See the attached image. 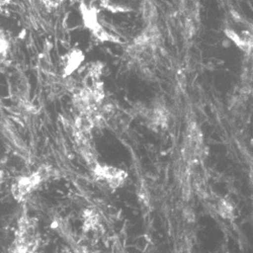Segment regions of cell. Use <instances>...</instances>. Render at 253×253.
<instances>
[{
  "label": "cell",
  "instance_id": "1",
  "mask_svg": "<svg viewBox=\"0 0 253 253\" xmlns=\"http://www.w3.org/2000/svg\"><path fill=\"white\" fill-rule=\"evenodd\" d=\"M38 248L39 236L36 232V223L27 215H23L17 222L9 253H36Z\"/></svg>",
  "mask_w": 253,
  "mask_h": 253
},
{
  "label": "cell",
  "instance_id": "6",
  "mask_svg": "<svg viewBox=\"0 0 253 253\" xmlns=\"http://www.w3.org/2000/svg\"><path fill=\"white\" fill-rule=\"evenodd\" d=\"M9 51V42L6 38V35L0 31V64L6 60L7 54Z\"/></svg>",
  "mask_w": 253,
  "mask_h": 253
},
{
  "label": "cell",
  "instance_id": "8",
  "mask_svg": "<svg viewBox=\"0 0 253 253\" xmlns=\"http://www.w3.org/2000/svg\"><path fill=\"white\" fill-rule=\"evenodd\" d=\"M219 213L223 218L230 219L233 217V206L226 200H222L219 204Z\"/></svg>",
  "mask_w": 253,
  "mask_h": 253
},
{
  "label": "cell",
  "instance_id": "5",
  "mask_svg": "<svg viewBox=\"0 0 253 253\" xmlns=\"http://www.w3.org/2000/svg\"><path fill=\"white\" fill-rule=\"evenodd\" d=\"M82 60H83V55L80 51L76 50V51H73L72 53H70L67 63H66V67H65L66 74L72 73L80 65Z\"/></svg>",
  "mask_w": 253,
  "mask_h": 253
},
{
  "label": "cell",
  "instance_id": "7",
  "mask_svg": "<svg viewBox=\"0 0 253 253\" xmlns=\"http://www.w3.org/2000/svg\"><path fill=\"white\" fill-rule=\"evenodd\" d=\"M85 222H84V230H90L94 228L98 223V216L93 210H87L85 212Z\"/></svg>",
  "mask_w": 253,
  "mask_h": 253
},
{
  "label": "cell",
  "instance_id": "3",
  "mask_svg": "<svg viewBox=\"0 0 253 253\" xmlns=\"http://www.w3.org/2000/svg\"><path fill=\"white\" fill-rule=\"evenodd\" d=\"M93 171L98 178L104 179L113 188L121 186L126 177V173L119 169V168L112 166H103L98 163L93 166Z\"/></svg>",
  "mask_w": 253,
  "mask_h": 253
},
{
  "label": "cell",
  "instance_id": "2",
  "mask_svg": "<svg viewBox=\"0 0 253 253\" xmlns=\"http://www.w3.org/2000/svg\"><path fill=\"white\" fill-rule=\"evenodd\" d=\"M46 171H37L29 176L19 178L12 185V195L17 202H23L44 180Z\"/></svg>",
  "mask_w": 253,
  "mask_h": 253
},
{
  "label": "cell",
  "instance_id": "4",
  "mask_svg": "<svg viewBox=\"0 0 253 253\" xmlns=\"http://www.w3.org/2000/svg\"><path fill=\"white\" fill-rule=\"evenodd\" d=\"M226 35L234 42V43L239 47L241 48L243 51L245 52H249L251 50V47H252V39H251V36L249 35V33L247 32H244L242 34V36H239L237 35L234 31H232L230 29H227L225 31Z\"/></svg>",
  "mask_w": 253,
  "mask_h": 253
},
{
  "label": "cell",
  "instance_id": "9",
  "mask_svg": "<svg viewBox=\"0 0 253 253\" xmlns=\"http://www.w3.org/2000/svg\"><path fill=\"white\" fill-rule=\"evenodd\" d=\"M3 178H4V172L0 170V186H1V184H2Z\"/></svg>",
  "mask_w": 253,
  "mask_h": 253
}]
</instances>
